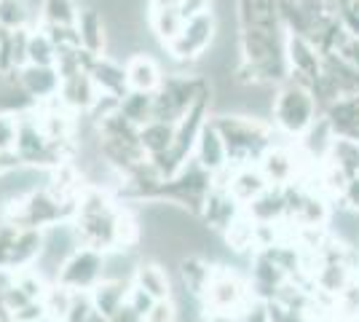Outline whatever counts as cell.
Listing matches in <instances>:
<instances>
[{
  "label": "cell",
  "mask_w": 359,
  "mask_h": 322,
  "mask_svg": "<svg viewBox=\"0 0 359 322\" xmlns=\"http://www.w3.org/2000/svg\"><path fill=\"white\" fill-rule=\"evenodd\" d=\"M215 123L225 140L231 167H244V164L260 161V156L271 148V132L260 123V119L220 116V119H215Z\"/></svg>",
  "instance_id": "6da1fadb"
},
{
  "label": "cell",
  "mask_w": 359,
  "mask_h": 322,
  "mask_svg": "<svg viewBox=\"0 0 359 322\" xmlns=\"http://www.w3.org/2000/svg\"><path fill=\"white\" fill-rule=\"evenodd\" d=\"M316 110H319V102H316L314 92L300 83L295 78H290L279 92L273 94V123L290 135V137H300L311 123L316 121Z\"/></svg>",
  "instance_id": "7a4b0ae2"
},
{
  "label": "cell",
  "mask_w": 359,
  "mask_h": 322,
  "mask_svg": "<svg viewBox=\"0 0 359 322\" xmlns=\"http://www.w3.org/2000/svg\"><path fill=\"white\" fill-rule=\"evenodd\" d=\"M65 145L67 142H51V140L46 137L38 116H19V132H16L14 154L19 156V161L25 167H43V164L57 167L62 161H67L62 156Z\"/></svg>",
  "instance_id": "3957f363"
},
{
  "label": "cell",
  "mask_w": 359,
  "mask_h": 322,
  "mask_svg": "<svg viewBox=\"0 0 359 322\" xmlns=\"http://www.w3.org/2000/svg\"><path fill=\"white\" fill-rule=\"evenodd\" d=\"M215 30H217V25H215V14L212 11H204V14H196L191 19H185L177 35L166 43L169 54L175 60H196L198 54H204L212 46Z\"/></svg>",
  "instance_id": "277c9868"
},
{
  "label": "cell",
  "mask_w": 359,
  "mask_h": 322,
  "mask_svg": "<svg viewBox=\"0 0 359 322\" xmlns=\"http://www.w3.org/2000/svg\"><path fill=\"white\" fill-rule=\"evenodd\" d=\"M102 279V250L81 245L62 263L57 282L70 290H91Z\"/></svg>",
  "instance_id": "5b68a950"
},
{
  "label": "cell",
  "mask_w": 359,
  "mask_h": 322,
  "mask_svg": "<svg viewBox=\"0 0 359 322\" xmlns=\"http://www.w3.org/2000/svg\"><path fill=\"white\" fill-rule=\"evenodd\" d=\"M201 298L207 311H241L247 307V288L231 269L217 266L212 269L210 285Z\"/></svg>",
  "instance_id": "8992f818"
},
{
  "label": "cell",
  "mask_w": 359,
  "mask_h": 322,
  "mask_svg": "<svg viewBox=\"0 0 359 322\" xmlns=\"http://www.w3.org/2000/svg\"><path fill=\"white\" fill-rule=\"evenodd\" d=\"M287 65L292 70V78L306 83L309 89L314 86L319 76H322V65H325V57L319 54V48L306 38V35H290L287 38Z\"/></svg>",
  "instance_id": "52a82bcc"
},
{
  "label": "cell",
  "mask_w": 359,
  "mask_h": 322,
  "mask_svg": "<svg viewBox=\"0 0 359 322\" xmlns=\"http://www.w3.org/2000/svg\"><path fill=\"white\" fill-rule=\"evenodd\" d=\"M194 159L212 175L220 172L223 167H228V148H225V140L215 121H207L201 126L194 148Z\"/></svg>",
  "instance_id": "ba28073f"
},
{
  "label": "cell",
  "mask_w": 359,
  "mask_h": 322,
  "mask_svg": "<svg viewBox=\"0 0 359 322\" xmlns=\"http://www.w3.org/2000/svg\"><path fill=\"white\" fill-rule=\"evenodd\" d=\"M19 81L25 92L30 94L35 102H43L48 97H57L62 86V76L57 67H41V65H25L19 70Z\"/></svg>",
  "instance_id": "9c48e42d"
},
{
  "label": "cell",
  "mask_w": 359,
  "mask_h": 322,
  "mask_svg": "<svg viewBox=\"0 0 359 322\" xmlns=\"http://www.w3.org/2000/svg\"><path fill=\"white\" fill-rule=\"evenodd\" d=\"M247 217L252 223H276L282 215H287V194L285 185H269L260 196H255L244 207Z\"/></svg>",
  "instance_id": "30bf717a"
},
{
  "label": "cell",
  "mask_w": 359,
  "mask_h": 322,
  "mask_svg": "<svg viewBox=\"0 0 359 322\" xmlns=\"http://www.w3.org/2000/svg\"><path fill=\"white\" fill-rule=\"evenodd\" d=\"M257 167H260V172L266 175L269 185H290L292 180H295L298 161H295V156L290 154L287 148H276V145H271L269 151L260 156Z\"/></svg>",
  "instance_id": "8fae6325"
},
{
  "label": "cell",
  "mask_w": 359,
  "mask_h": 322,
  "mask_svg": "<svg viewBox=\"0 0 359 322\" xmlns=\"http://www.w3.org/2000/svg\"><path fill=\"white\" fill-rule=\"evenodd\" d=\"M126 81L132 92H148L156 94L164 83V76L158 70V65L153 62V57L148 54H137L126 62Z\"/></svg>",
  "instance_id": "7c38bea8"
},
{
  "label": "cell",
  "mask_w": 359,
  "mask_h": 322,
  "mask_svg": "<svg viewBox=\"0 0 359 322\" xmlns=\"http://www.w3.org/2000/svg\"><path fill=\"white\" fill-rule=\"evenodd\" d=\"M269 188V180L266 175L260 172V167H252V164H244V167H233V175H231V196L239 201L241 207H247L255 196H260L263 191Z\"/></svg>",
  "instance_id": "4fadbf2b"
},
{
  "label": "cell",
  "mask_w": 359,
  "mask_h": 322,
  "mask_svg": "<svg viewBox=\"0 0 359 322\" xmlns=\"http://www.w3.org/2000/svg\"><path fill=\"white\" fill-rule=\"evenodd\" d=\"M89 76L102 94L126 97V94L132 92V89H129V81H126V67H121L116 62L94 57V62H91V67H89Z\"/></svg>",
  "instance_id": "5bb4252c"
},
{
  "label": "cell",
  "mask_w": 359,
  "mask_h": 322,
  "mask_svg": "<svg viewBox=\"0 0 359 322\" xmlns=\"http://www.w3.org/2000/svg\"><path fill=\"white\" fill-rule=\"evenodd\" d=\"M135 282L137 288L153 295L156 301L161 298H172V279L166 274V269L158 261H142L137 263V271H135Z\"/></svg>",
  "instance_id": "9a60e30c"
},
{
  "label": "cell",
  "mask_w": 359,
  "mask_h": 322,
  "mask_svg": "<svg viewBox=\"0 0 359 322\" xmlns=\"http://www.w3.org/2000/svg\"><path fill=\"white\" fill-rule=\"evenodd\" d=\"M43 250V229H19L16 234L14 250H11V261H8V269H30L35 266L38 255Z\"/></svg>",
  "instance_id": "2e32d148"
},
{
  "label": "cell",
  "mask_w": 359,
  "mask_h": 322,
  "mask_svg": "<svg viewBox=\"0 0 359 322\" xmlns=\"http://www.w3.org/2000/svg\"><path fill=\"white\" fill-rule=\"evenodd\" d=\"M172 142H175V123L150 119L148 123L140 126V145H142V151L148 154V159L169 154Z\"/></svg>",
  "instance_id": "e0dca14e"
},
{
  "label": "cell",
  "mask_w": 359,
  "mask_h": 322,
  "mask_svg": "<svg viewBox=\"0 0 359 322\" xmlns=\"http://www.w3.org/2000/svg\"><path fill=\"white\" fill-rule=\"evenodd\" d=\"M132 282H113V279H100L94 288H91V301L94 309L105 317H113L123 304H126V295H129Z\"/></svg>",
  "instance_id": "ac0fdd59"
},
{
  "label": "cell",
  "mask_w": 359,
  "mask_h": 322,
  "mask_svg": "<svg viewBox=\"0 0 359 322\" xmlns=\"http://www.w3.org/2000/svg\"><path fill=\"white\" fill-rule=\"evenodd\" d=\"M75 30H78V38H81V48L89 51L91 57H100L102 48H105V27H102V19L97 11H83L78 14V22H75Z\"/></svg>",
  "instance_id": "d6986e66"
},
{
  "label": "cell",
  "mask_w": 359,
  "mask_h": 322,
  "mask_svg": "<svg viewBox=\"0 0 359 322\" xmlns=\"http://www.w3.org/2000/svg\"><path fill=\"white\" fill-rule=\"evenodd\" d=\"M325 161L335 164V167L346 172L348 177H357L359 175V140L357 137H346V135H335L332 140V148Z\"/></svg>",
  "instance_id": "ffe728a7"
},
{
  "label": "cell",
  "mask_w": 359,
  "mask_h": 322,
  "mask_svg": "<svg viewBox=\"0 0 359 322\" xmlns=\"http://www.w3.org/2000/svg\"><path fill=\"white\" fill-rule=\"evenodd\" d=\"M121 116L135 126H142L153 119V94L148 92H129L121 97Z\"/></svg>",
  "instance_id": "44dd1931"
},
{
  "label": "cell",
  "mask_w": 359,
  "mask_h": 322,
  "mask_svg": "<svg viewBox=\"0 0 359 322\" xmlns=\"http://www.w3.org/2000/svg\"><path fill=\"white\" fill-rule=\"evenodd\" d=\"M60 48L51 41L48 32H32L27 41V65H41V67H57Z\"/></svg>",
  "instance_id": "7402d4cb"
},
{
  "label": "cell",
  "mask_w": 359,
  "mask_h": 322,
  "mask_svg": "<svg viewBox=\"0 0 359 322\" xmlns=\"http://www.w3.org/2000/svg\"><path fill=\"white\" fill-rule=\"evenodd\" d=\"M322 3L344 25V30L359 41V0H322Z\"/></svg>",
  "instance_id": "603a6c76"
},
{
  "label": "cell",
  "mask_w": 359,
  "mask_h": 322,
  "mask_svg": "<svg viewBox=\"0 0 359 322\" xmlns=\"http://www.w3.org/2000/svg\"><path fill=\"white\" fill-rule=\"evenodd\" d=\"M30 8L25 0H0V27L8 32L25 30Z\"/></svg>",
  "instance_id": "cb8c5ba5"
},
{
  "label": "cell",
  "mask_w": 359,
  "mask_h": 322,
  "mask_svg": "<svg viewBox=\"0 0 359 322\" xmlns=\"http://www.w3.org/2000/svg\"><path fill=\"white\" fill-rule=\"evenodd\" d=\"M94 311H97V309H94V301H91V293L75 290L73 301H70V309H67V314L62 317V322H89Z\"/></svg>",
  "instance_id": "d4e9b609"
},
{
  "label": "cell",
  "mask_w": 359,
  "mask_h": 322,
  "mask_svg": "<svg viewBox=\"0 0 359 322\" xmlns=\"http://www.w3.org/2000/svg\"><path fill=\"white\" fill-rule=\"evenodd\" d=\"M142 322H180V309L175 298L153 301V307L142 314Z\"/></svg>",
  "instance_id": "484cf974"
},
{
  "label": "cell",
  "mask_w": 359,
  "mask_h": 322,
  "mask_svg": "<svg viewBox=\"0 0 359 322\" xmlns=\"http://www.w3.org/2000/svg\"><path fill=\"white\" fill-rule=\"evenodd\" d=\"M16 132H19V116L0 113V154H14Z\"/></svg>",
  "instance_id": "4316f807"
},
{
  "label": "cell",
  "mask_w": 359,
  "mask_h": 322,
  "mask_svg": "<svg viewBox=\"0 0 359 322\" xmlns=\"http://www.w3.org/2000/svg\"><path fill=\"white\" fill-rule=\"evenodd\" d=\"M48 317V311H46V304L43 298H38V301H27L25 307H19L11 314V322H41Z\"/></svg>",
  "instance_id": "83f0119b"
},
{
  "label": "cell",
  "mask_w": 359,
  "mask_h": 322,
  "mask_svg": "<svg viewBox=\"0 0 359 322\" xmlns=\"http://www.w3.org/2000/svg\"><path fill=\"white\" fill-rule=\"evenodd\" d=\"M239 322H271L269 301H263V298H255V304H247V307L241 309Z\"/></svg>",
  "instance_id": "f1b7e54d"
},
{
  "label": "cell",
  "mask_w": 359,
  "mask_h": 322,
  "mask_svg": "<svg viewBox=\"0 0 359 322\" xmlns=\"http://www.w3.org/2000/svg\"><path fill=\"white\" fill-rule=\"evenodd\" d=\"M153 301H156L153 295H148V293L142 290V288H137L135 282H132V288H129V295H126V304L135 309L140 317H142V314H145V311L153 307Z\"/></svg>",
  "instance_id": "f546056e"
},
{
  "label": "cell",
  "mask_w": 359,
  "mask_h": 322,
  "mask_svg": "<svg viewBox=\"0 0 359 322\" xmlns=\"http://www.w3.org/2000/svg\"><path fill=\"white\" fill-rule=\"evenodd\" d=\"M344 196H346V201H348V207L359 213V175L357 177H348V183H346V188H344Z\"/></svg>",
  "instance_id": "4dcf8cb0"
},
{
  "label": "cell",
  "mask_w": 359,
  "mask_h": 322,
  "mask_svg": "<svg viewBox=\"0 0 359 322\" xmlns=\"http://www.w3.org/2000/svg\"><path fill=\"white\" fill-rule=\"evenodd\" d=\"M110 322H142V317H140V314H137L129 304H123V307H121L118 311L110 317Z\"/></svg>",
  "instance_id": "1f68e13d"
},
{
  "label": "cell",
  "mask_w": 359,
  "mask_h": 322,
  "mask_svg": "<svg viewBox=\"0 0 359 322\" xmlns=\"http://www.w3.org/2000/svg\"><path fill=\"white\" fill-rule=\"evenodd\" d=\"M89 322H110V317H105V314H100V311H94Z\"/></svg>",
  "instance_id": "d6a6232c"
},
{
  "label": "cell",
  "mask_w": 359,
  "mask_h": 322,
  "mask_svg": "<svg viewBox=\"0 0 359 322\" xmlns=\"http://www.w3.org/2000/svg\"><path fill=\"white\" fill-rule=\"evenodd\" d=\"M41 322H57V320H51V317H46V320H41Z\"/></svg>",
  "instance_id": "836d02e7"
}]
</instances>
